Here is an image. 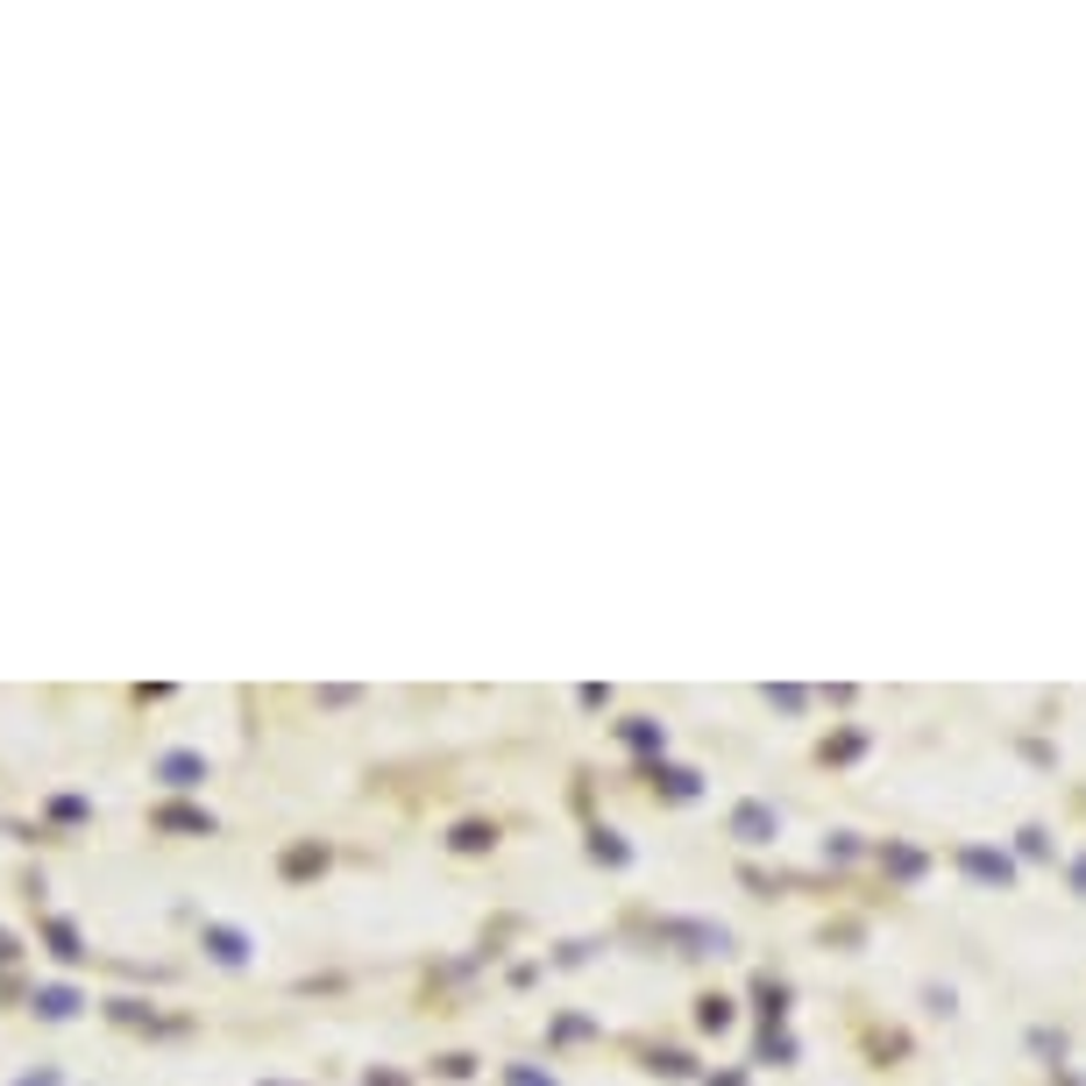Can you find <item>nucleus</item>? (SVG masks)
<instances>
[{"mask_svg":"<svg viewBox=\"0 0 1086 1086\" xmlns=\"http://www.w3.org/2000/svg\"><path fill=\"white\" fill-rule=\"evenodd\" d=\"M654 944H675V959H724L732 952V930L724 924H689V916H660Z\"/></svg>","mask_w":1086,"mask_h":1086,"instance_id":"1","label":"nucleus"},{"mask_svg":"<svg viewBox=\"0 0 1086 1086\" xmlns=\"http://www.w3.org/2000/svg\"><path fill=\"white\" fill-rule=\"evenodd\" d=\"M952 867L965 873V881H980V887H1008V881H1016V859L994 852V845H959Z\"/></svg>","mask_w":1086,"mask_h":1086,"instance_id":"2","label":"nucleus"},{"mask_svg":"<svg viewBox=\"0 0 1086 1086\" xmlns=\"http://www.w3.org/2000/svg\"><path fill=\"white\" fill-rule=\"evenodd\" d=\"M724 832H732L738 845H774L781 838V817H774V803H738L732 817H724Z\"/></svg>","mask_w":1086,"mask_h":1086,"instance_id":"3","label":"nucleus"},{"mask_svg":"<svg viewBox=\"0 0 1086 1086\" xmlns=\"http://www.w3.org/2000/svg\"><path fill=\"white\" fill-rule=\"evenodd\" d=\"M646 781H654L660 803H697L703 795V774L697 767H675V760H646Z\"/></svg>","mask_w":1086,"mask_h":1086,"instance_id":"4","label":"nucleus"},{"mask_svg":"<svg viewBox=\"0 0 1086 1086\" xmlns=\"http://www.w3.org/2000/svg\"><path fill=\"white\" fill-rule=\"evenodd\" d=\"M873 859H881V873H887V881H924V867H930V859L916 852V845H902V838H887Z\"/></svg>","mask_w":1086,"mask_h":1086,"instance_id":"5","label":"nucleus"},{"mask_svg":"<svg viewBox=\"0 0 1086 1086\" xmlns=\"http://www.w3.org/2000/svg\"><path fill=\"white\" fill-rule=\"evenodd\" d=\"M618 738H625L632 753H646V760H660V753H668V732H660L654 717H625V724H618Z\"/></svg>","mask_w":1086,"mask_h":1086,"instance_id":"6","label":"nucleus"},{"mask_svg":"<svg viewBox=\"0 0 1086 1086\" xmlns=\"http://www.w3.org/2000/svg\"><path fill=\"white\" fill-rule=\"evenodd\" d=\"M157 774L171 781V789H200V781H206V760H200V753H163Z\"/></svg>","mask_w":1086,"mask_h":1086,"instance_id":"7","label":"nucleus"},{"mask_svg":"<svg viewBox=\"0 0 1086 1086\" xmlns=\"http://www.w3.org/2000/svg\"><path fill=\"white\" fill-rule=\"evenodd\" d=\"M206 952H214L220 965H249V938L228 930V924H206Z\"/></svg>","mask_w":1086,"mask_h":1086,"instance_id":"8","label":"nucleus"},{"mask_svg":"<svg viewBox=\"0 0 1086 1086\" xmlns=\"http://www.w3.org/2000/svg\"><path fill=\"white\" fill-rule=\"evenodd\" d=\"M320 867H327V845H320V838H306V845H292V852H284V881H313Z\"/></svg>","mask_w":1086,"mask_h":1086,"instance_id":"9","label":"nucleus"},{"mask_svg":"<svg viewBox=\"0 0 1086 1086\" xmlns=\"http://www.w3.org/2000/svg\"><path fill=\"white\" fill-rule=\"evenodd\" d=\"M646 1073H660V1079H697V1059H689V1051H646Z\"/></svg>","mask_w":1086,"mask_h":1086,"instance_id":"10","label":"nucleus"},{"mask_svg":"<svg viewBox=\"0 0 1086 1086\" xmlns=\"http://www.w3.org/2000/svg\"><path fill=\"white\" fill-rule=\"evenodd\" d=\"M448 845H455V852H490V845H497V824L470 817V824H455V838H448Z\"/></svg>","mask_w":1086,"mask_h":1086,"instance_id":"11","label":"nucleus"},{"mask_svg":"<svg viewBox=\"0 0 1086 1086\" xmlns=\"http://www.w3.org/2000/svg\"><path fill=\"white\" fill-rule=\"evenodd\" d=\"M590 859H597V867H625V859H632V845L618 838V832H603V824H597V832H590Z\"/></svg>","mask_w":1086,"mask_h":1086,"instance_id":"12","label":"nucleus"},{"mask_svg":"<svg viewBox=\"0 0 1086 1086\" xmlns=\"http://www.w3.org/2000/svg\"><path fill=\"white\" fill-rule=\"evenodd\" d=\"M697 1030H732V994H703V1002H697Z\"/></svg>","mask_w":1086,"mask_h":1086,"instance_id":"13","label":"nucleus"},{"mask_svg":"<svg viewBox=\"0 0 1086 1086\" xmlns=\"http://www.w3.org/2000/svg\"><path fill=\"white\" fill-rule=\"evenodd\" d=\"M789 1059H795V1037L781 1030V1022H767L760 1030V1065H789Z\"/></svg>","mask_w":1086,"mask_h":1086,"instance_id":"14","label":"nucleus"},{"mask_svg":"<svg viewBox=\"0 0 1086 1086\" xmlns=\"http://www.w3.org/2000/svg\"><path fill=\"white\" fill-rule=\"evenodd\" d=\"M157 824H163V832H206V838H214V817H206V810H157Z\"/></svg>","mask_w":1086,"mask_h":1086,"instance_id":"15","label":"nucleus"},{"mask_svg":"<svg viewBox=\"0 0 1086 1086\" xmlns=\"http://www.w3.org/2000/svg\"><path fill=\"white\" fill-rule=\"evenodd\" d=\"M36 1016H50V1022L79 1016V994H71V987H43V994H36Z\"/></svg>","mask_w":1086,"mask_h":1086,"instance_id":"16","label":"nucleus"},{"mask_svg":"<svg viewBox=\"0 0 1086 1086\" xmlns=\"http://www.w3.org/2000/svg\"><path fill=\"white\" fill-rule=\"evenodd\" d=\"M753 994H760V1016H767V1022H781V1016H789V987H781L774 973H767V980H760Z\"/></svg>","mask_w":1086,"mask_h":1086,"instance_id":"17","label":"nucleus"},{"mask_svg":"<svg viewBox=\"0 0 1086 1086\" xmlns=\"http://www.w3.org/2000/svg\"><path fill=\"white\" fill-rule=\"evenodd\" d=\"M859 753H867V732H852V724L838 738H824V760H859Z\"/></svg>","mask_w":1086,"mask_h":1086,"instance_id":"18","label":"nucleus"},{"mask_svg":"<svg viewBox=\"0 0 1086 1086\" xmlns=\"http://www.w3.org/2000/svg\"><path fill=\"white\" fill-rule=\"evenodd\" d=\"M1016 852H1022V859H1051V832H1044V824H1022V832H1016Z\"/></svg>","mask_w":1086,"mask_h":1086,"instance_id":"19","label":"nucleus"},{"mask_svg":"<svg viewBox=\"0 0 1086 1086\" xmlns=\"http://www.w3.org/2000/svg\"><path fill=\"white\" fill-rule=\"evenodd\" d=\"M1030 1051L1037 1059H1065V1037L1059 1030H1030Z\"/></svg>","mask_w":1086,"mask_h":1086,"instance_id":"20","label":"nucleus"},{"mask_svg":"<svg viewBox=\"0 0 1086 1086\" xmlns=\"http://www.w3.org/2000/svg\"><path fill=\"white\" fill-rule=\"evenodd\" d=\"M767 703H774V711H789V717H795V711H803V703H810V697H803V689H789V682H781V689H767Z\"/></svg>","mask_w":1086,"mask_h":1086,"instance_id":"21","label":"nucleus"},{"mask_svg":"<svg viewBox=\"0 0 1086 1086\" xmlns=\"http://www.w3.org/2000/svg\"><path fill=\"white\" fill-rule=\"evenodd\" d=\"M50 944H57V959H86L79 938H71V924H50Z\"/></svg>","mask_w":1086,"mask_h":1086,"instance_id":"22","label":"nucleus"},{"mask_svg":"<svg viewBox=\"0 0 1086 1086\" xmlns=\"http://www.w3.org/2000/svg\"><path fill=\"white\" fill-rule=\"evenodd\" d=\"M824 859H859V838H852V832H838V838H824Z\"/></svg>","mask_w":1086,"mask_h":1086,"instance_id":"23","label":"nucleus"},{"mask_svg":"<svg viewBox=\"0 0 1086 1086\" xmlns=\"http://www.w3.org/2000/svg\"><path fill=\"white\" fill-rule=\"evenodd\" d=\"M576 1037H590V1022H582V1016H562V1022H554V1044H576Z\"/></svg>","mask_w":1086,"mask_h":1086,"instance_id":"24","label":"nucleus"},{"mask_svg":"<svg viewBox=\"0 0 1086 1086\" xmlns=\"http://www.w3.org/2000/svg\"><path fill=\"white\" fill-rule=\"evenodd\" d=\"M441 1073H448V1079H470V1073H476V1059H470V1051H448Z\"/></svg>","mask_w":1086,"mask_h":1086,"instance_id":"25","label":"nucleus"},{"mask_svg":"<svg viewBox=\"0 0 1086 1086\" xmlns=\"http://www.w3.org/2000/svg\"><path fill=\"white\" fill-rule=\"evenodd\" d=\"M50 817H65V824H79V817H86V803H79V795H57V803H50Z\"/></svg>","mask_w":1086,"mask_h":1086,"instance_id":"26","label":"nucleus"},{"mask_svg":"<svg viewBox=\"0 0 1086 1086\" xmlns=\"http://www.w3.org/2000/svg\"><path fill=\"white\" fill-rule=\"evenodd\" d=\"M505 1079H511V1086H554L547 1073H533V1065H511V1073H505Z\"/></svg>","mask_w":1086,"mask_h":1086,"instance_id":"27","label":"nucleus"},{"mask_svg":"<svg viewBox=\"0 0 1086 1086\" xmlns=\"http://www.w3.org/2000/svg\"><path fill=\"white\" fill-rule=\"evenodd\" d=\"M1065 881H1073V887H1079V902H1086V852L1073 859V867H1065Z\"/></svg>","mask_w":1086,"mask_h":1086,"instance_id":"28","label":"nucleus"},{"mask_svg":"<svg viewBox=\"0 0 1086 1086\" xmlns=\"http://www.w3.org/2000/svg\"><path fill=\"white\" fill-rule=\"evenodd\" d=\"M703 1086H746V1073H711Z\"/></svg>","mask_w":1086,"mask_h":1086,"instance_id":"29","label":"nucleus"},{"mask_svg":"<svg viewBox=\"0 0 1086 1086\" xmlns=\"http://www.w3.org/2000/svg\"><path fill=\"white\" fill-rule=\"evenodd\" d=\"M370 1086H405V1079L398 1073H370Z\"/></svg>","mask_w":1086,"mask_h":1086,"instance_id":"30","label":"nucleus"},{"mask_svg":"<svg viewBox=\"0 0 1086 1086\" xmlns=\"http://www.w3.org/2000/svg\"><path fill=\"white\" fill-rule=\"evenodd\" d=\"M22 1086H57V1073H29V1079H22Z\"/></svg>","mask_w":1086,"mask_h":1086,"instance_id":"31","label":"nucleus"}]
</instances>
